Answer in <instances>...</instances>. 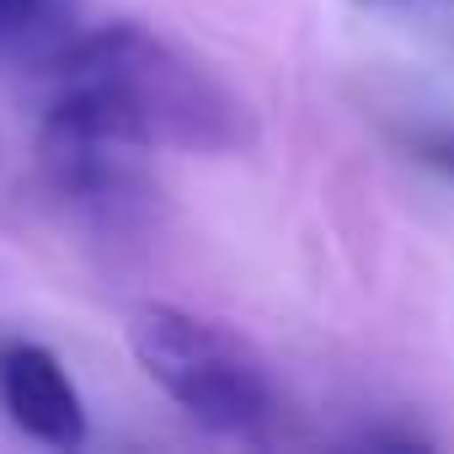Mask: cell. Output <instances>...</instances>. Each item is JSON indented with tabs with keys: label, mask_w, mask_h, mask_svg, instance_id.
I'll return each mask as SVG.
<instances>
[{
	"label": "cell",
	"mask_w": 454,
	"mask_h": 454,
	"mask_svg": "<svg viewBox=\"0 0 454 454\" xmlns=\"http://www.w3.org/2000/svg\"><path fill=\"white\" fill-rule=\"evenodd\" d=\"M75 43V0H0V59L54 65Z\"/></svg>",
	"instance_id": "5b68a950"
},
{
	"label": "cell",
	"mask_w": 454,
	"mask_h": 454,
	"mask_svg": "<svg viewBox=\"0 0 454 454\" xmlns=\"http://www.w3.org/2000/svg\"><path fill=\"white\" fill-rule=\"evenodd\" d=\"M145 155L139 145L129 139H113L102 129H86L65 113H43V129H38V166L49 176V187L81 214L91 219L97 231H134V224L150 219L155 208V187H150V171H145Z\"/></svg>",
	"instance_id": "3957f363"
},
{
	"label": "cell",
	"mask_w": 454,
	"mask_h": 454,
	"mask_svg": "<svg viewBox=\"0 0 454 454\" xmlns=\"http://www.w3.org/2000/svg\"><path fill=\"white\" fill-rule=\"evenodd\" d=\"M0 411L17 433L49 449H81L91 422L70 369L27 337H0Z\"/></svg>",
	"instance_id": "277c9868"
},
{
	"label": "cell",
	"mask_w": 454,
	"mask_h": 454,
	"mask_svg": "<svg viewBox=\"0 0 454 454\" xmlns=\"http://www.w3.org/2000/svg\"><path fill=\"white\" fill-rule=\"evenodd\" d=\"M401 145L411 150V160H422L427 171H438L443 182H454V118L411 123V129L401 134Z\"/></svg>",
	"instance_id": "8992f818"
},
{
	"label": "cell",
	"mask_w": 454,
	"mask_h": 454,
	"mask_svg": "<svg viewBox=\"0 0 454 454\" xmlns=\"http://www.w3.org/2000/svg\"><path fill=\"white\" fill-rule=\"evenodd\" d=\"M129 348L171 406L214 438L262 443L284 417L273 364L214 316L145 300L129 310Z\"/></svg>",
	"instance_id": "7a4b0ae2"
},
{
	"label": "cell",
	"mask_w": 454,
	"mask_h": 454,
	"mask_svg": "<svg viewBox=\"0 0 454 454\" xmlns=\"http://www.w3.org/2000/svg\"><path fill=\"white\" fill-rule=\"evenodd\" d=\"M49 70V113H65L139 150L241 155L257 139V118L241 91L145 22H107L97 33H75V43Z\"/></svg>",
	"instance_id": "6da1fadb"
}]
</instances>
